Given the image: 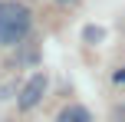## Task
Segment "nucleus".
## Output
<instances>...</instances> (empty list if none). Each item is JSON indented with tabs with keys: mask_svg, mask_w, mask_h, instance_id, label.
Returning <instances> with one entry per match:
<instances>
[{
	"mask_svg": "<svg viewBox=\"0 0 125 122\" xmlns=\"http://www.w3.org/2000/svg\"><path fill=\"white\" fill-rule=\"evenodd\" d=\"M115 79H119V83H125V69H122V73H115Z\"/></svg>",
	"mask_w": 125,
	"mask_h": 122,
	"instance_id": "nucleus-5",
	"label": "nucleus"
},
{
	"mask_svg": "<svg viewBox=\"0 0 125 122\" xmlns=\"http://www.w3.org/2000/svg\"><path fill=\"white\" fill-rule=\"evenodd\" d=\"M43 96H46V76H43V73H33V76L23 83V89H20V99H17V106L26 112V109H33V106H36Z\"/></svg>",
	"mask_w": 125,
	"mask_h": 122,
	"instance_id": "nucleus-2",
	"label": "nucleus"
},
{
	"mask_svg": "<svg viewBox=\"0 0 125 122\" xmlns=\"http://www.w3.org/2000/svg\"><path fill=\"white\" fill-rule=\"evenodd\" d=\"M82 36H86L89 43H95V40H102V30H99V26H86V30H82Z\"/></svg>",
	"mask_w": 125,
	"mask_h": 122,
	"instance_id": "nucleus-4",
	"label": "nucleus"
},
{
	"mask_svg": "<svg viewBox=\"0 0 125 122\" xmlns=\"http://www.w3.org/2000/svg\"><path fill=\"white\" fill-rule=\"evenodd\" d=\"M56 3H73V0H56Z\"/></svg>",
	"mask_w": 125,
	"mask_h": 122,
	"instance_id": "nucleus-6",
	"label": "nucleus"
},
{
	"mask_svg": "<svg viewBox=\"0 0 125 122\" xmlns=\"http://www.w3.org/2000/svg\"><path fill=\"white\" fill-rule=\"evenodd\" d=\"M30 33V10L20 0L0 3V46H17Z\"/></svg>",
	"mask_w": 125,
	"mask_h": 122,
	"instance_id": "nucleus-1",
	"label": "nucleus"
},
{
	"mask_svg": "<svg viewBox=\"0 0 125 122\" xmlns=\"http://www.w3.org/2000/svg\"><path fill=\"white\" fill-rule=\"evenodd\" d=\"M56 122H92L86 106H66V109L56 116Z\"/></svg>",
	"mask_w": 125,
	"mask_h": 122,
	"instance_id": "nucleus-3",
	"label": "nucleus"
}]
</instances>
